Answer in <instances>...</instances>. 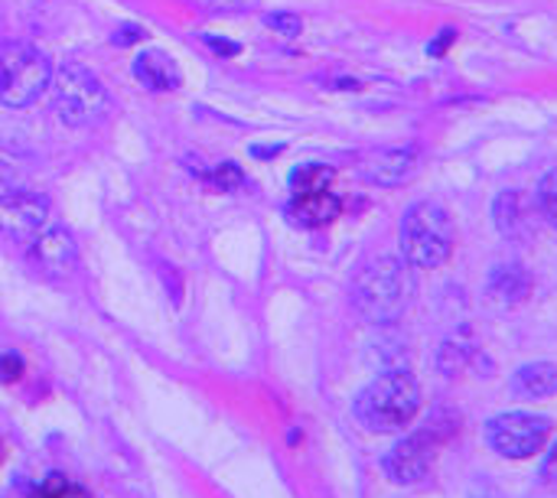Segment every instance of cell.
<instances>
[{
  "instance_id": "obj_21",
  "label": "cell",
  "mask_w": 557,
  "mask_h": 498,
  "mask_svg": "<svg viewBox=\"0 0 557 498\" xmlns=\"http://www.w3.org/2000/svg\"><path fill=\"white\" fill-rule=\"evenodd\" d=\"M222 189H235V186H242V170L235 166V163H222L219 170H215V176H212Z\"/></svg>"
},
{
  "instance_id": "obj_10",
  "label": "cell",
  "mask_w": 557,
  "mask_h": 498,
  "mask_svg": "<svg viewBox=\"0 0 557 498\" xmlns=\"http://www.w3.org/2000/svg\"><path fill=\"white\" fill-rule=\"evenodd\" d=\"M418 166H421V153L414 147H388L366 157L362 176L375 186H401L418 173Z\"/></svg>"
},
{
  "instance_id": "obj_3",
  "label": "cell",
  "mask_w": 557,
  "mask_h": 498,
  "mask_svg": "<svg viewBox=\"0 0 557 498\" xmlns=\"http://www.w3.org/2000/svg\"><path fill=\"white\" fill-rule=\"evenodd\" d=\"M401 248L414 267H441L454 254V222L444 206L418 202L405 212Z\"/></svg>"
},
{
  "instance_id": "obj_19",
  "label": "cell",
  "mask_w": 557,
  "mask_h": 498,
  "mask_svg": "<svg viewBox=\"0 0 557 498\" xmlns=\"http://www.w3.org/2000/svg\"><path fill=\"white\" fill-rule=\"evenodd\" d=\"M193 3L209 13H245L255 7V0H193Z\"/></svg>"
},
{
  "instance_id": "obj_13",
  "label": "cell",
  "mask_w": 557,
  "mask_h": 498,
  "mask_svg": "<svg viewBox=\"0 0 557 498\" xmlns=\"http://www.w3.org/2000/svg\"><path fill=\"white\" fill-rule=\"evenodd\" d=\"M134 78H137L140 85L153 88V91H173V88L180 85L183 75H180L176 62H173L166 52L147 49V52H140V55L134 59Z\"/></svg>"
},
{
  "instance_id": "obj_20",
  "label": "cell",
  "mask_w": 557,
  "mask_h": 498,
  "mask_svg": "<svg viewBox=\"0 0 557 498\" xmlns=\"http://www.w3.org/2000/svg\"><path fill=\"white\" fill-rule=\"evenodd\" d=\"M23 375V359L13 352H0V382H16Z\"/></svg>"
},
{
  "instance_id": "obj_17",
  "label": "cell",
  "mask_w": 557,
  "mask_h": 498,
  "mask_svg": "<svg viewBox=\"0 0 557 498\" xmlns=\"http://www.w3.org/2000/svg\"><path fill=\"white\" fill-rule=\"evenodd\" d=\"M539 209L545 212V219L557 228V170H552L542 186H539Z\"/></svg>"
},
{
  "instance_id": "obj_14",
  "label": "cell",
  "mask_w": 557,
  "mask_h": 498,
  "mask_svg": "<svg viewBox=\"0 0 557 498\" xmlns=\"http://www.w3.org/2000/svg\"><path fill=\"white\" fill-rule=\"evenodd\" d=\"M532 294V277L522 264H499L490 274V297L503 307H516Z\"/></svg>"
},
{
  "instance_id": "obj_7",
  "label": "cell",
  "mask_w": 557,
  "mask_h": 498,
  "mask_svg": "<svg viewBox=\"0 0 557 498\" xmlns=\"http://www.w3.org/2000/svg\"><path fill=\"white\" fill-rule=\"evenodd\" d=\"M548 437H552V421L542 414L512 411V414H499L486 424L490 447L506 460H532L535 453H542Z\"/></svg>"
},
{
  "instance_id": "obj_5",
  "label": "cell",
  "mask_w": 557,
  "mask_h": 498,
  "mask_svg": "<svg viewBox=\"0 0 557 498\" xmlns=\"http://www.w3.org/2000/svg\"><path fill=\"white\" fill-rule=\"evenodd\" d=\"M333 183V170L323 163H304L294 170L290 176V202H287V215L304 225V228H323L330 225L343 202L339 196L330 189Z\"/></svg>"
},
{
  "instance_id": "obj_16",
  "label": "cell",
  "mask_w": 557,
  "mask_h": 498,
  "mask_svg": "<svg viewBox=\"0 0 557 498\" xmlns=\"http://www.w3.org/2000/svg\"><path fill=\"white\" fill-rule=\"evenodd\" d=\"M33 498H91V496H88V489H82V486H78V483H72L69 476H62V473H49V476L36 486Z\"/></svg>"
},
{
  "instance_id": "obj_18",
  "label": "cell",
  "mask_w": 557,
  "mask_h": 498,
  "mask_svg": "<svg viewBox=\"0 0 557 498\" xmlns=\"http://www.w3.org/2000/svg\"><path fill=\"white\" fill-rule=\"evenodd\" d=\"M264 23H268L271 29H277L281 36H300V29H304L300 16H297V13H287V10H274V13H268V16H264Z\"/></svg>"
},
{
  "instance_id": "obj_9",
  "label": "cell",
  "mask_w": 557,
  "mask_h": 498,
  "mask_svg": "<svg viewBox=\"0 0 557 498\" xmlns=\"http://www.w3.org/2000/svg\"><path fill=\"white\" fill-rule=\"evenodd\" d=\"M49 228V199L26 189L0 196V235L16 245H33Z\"/></svg>"
},
{
  "instance_id": "obj_25",
  "label": "cell",
  "mask_w": 557,
  "mask_h": 498,
  "mask_svg": "<svg viewBox=\"0 0 557 498\" xmlns=\"http://www.w3.org/2000/svg\"><path fill=\"white\" fill-rule=\"evenodd\" d=\"M206 46L215 49L219 55H235V52H238V42H225V39H219V36H206Z\"/></svg>"
},
{
  "instance_id": "obj_15",
  "label": "cell",
  "mask_w": 557,
  "mask_h": 498,
  "mask_svg": "<svg viewBox=\"0 0 557 498\" xmlns=\"http://www.w3.org/2000/svg\"><path fill=\"white\" fill-rule=\"evenodd\" d=\"M512 391L519 398H552V395H557V365H552V362L522 365L512 375Z\"/></svg>"
},
{
  "instance_id": "obj_11",
  "label": "cell",
  "mask_w": 557,
  "mask_h": 498,
  "mask_svg": "<svg viewBox=\"0 0 557 498\" xmlns=\"http://www.w3.org/2000/svg\"><path fill=\"white\" fill-rule=\"evenodd\" d=\"M493 219L503 238L509 241H529L535 235V219H532V199L522 189H506L499 192L493 206Z\"/></svg>"
},
{
  "instance_id": "obj_1",
  "label": "cell",
  "mask_w": 557,
  "mask_h": 498,
  "mask_svg": "<svg viewBox=\"0 0 557 498\" xmlns=\"http://www.w3.org/2000/svg\"><path fill=\"white\" fill-rule=\"evenodd\" d=\"M418 408H421V388L414 375L385 372L359 391L352 414L372 434H395L414 421Z\"/></svg>"
},
{
  "instance_id": "obj_12",
  "label": "cell",
  "mask_w": 557,
  "mask_h": 498,
  "mask_svg": "<svg viewBox=\"0 0 557 498\" xmlns=\"http://www.w3.org/2000/svg\"><path fill=\"white\" fill-rule=\"evenodd\" d=\"M33 251L49 277H69L78 267V248L72 245V235L65 228H46L33 241Z\"/></svg>"
},
{
  "instance_id": "obj_4",
  "label": "cell",
  "mask_w": 557,
  "mask_h": 498,
  "mask_svg": "<svg viewBox=\"0 0 557 498\" xmlns=\"http://www.w3.org/2000/svg\"><path fill=\"white\" fill-rule=\"evenodd\" d=\"M52 82L49 59L29 42L0 46V104L26 108L33 104Z\"/></svg>"
},
{
  "instance_id": "obj_24",
  "label": "cell",
  "mask_w": 557,
  "mask_h": 498,
  "mask_svg": "<svg viewBox=\"0 0 557 498\" xmlns=\"http://www.w3.org/2000/svg\"><path fill=\"white\" fill-rule=\"evenodd\" d=\"M137 39H144V29L140 26H121L117 36H114L117 46H127V42H137Z\"/></svg>"
},
{
  "instance_id": "obj_8",
  "label": "cell",
  "mask_w": 557,
  "mask_h": 498,
  "mask_svg": "<svg viewBox=\"0 0 557 498\" xmlns=\"http://www.w3.org/2000/svg\"><path fill=\"white\" fill-rule=\"evenodd\" d=\"M444 440H447V434L441 431V424H428L418 434H411L401 444H395L382 466L392 476V483H398V486L421 483L431 473L434 457H437V450H441Z\"/></svg>"
},
{
  "instance_id": "obj_26",
  "label": "cell",
  "mask_w": 557,
  "mask_h": 498,
  "mask_svg": "<svg viewBox=\"0 0 557 498\" xmlns=\"http://www.w3.org/2000/svg\"><path fill=\"white\" fill-rule=\"evenodd\" d=\"M10 189H16V176H13V170L0 160V196L10 192Z\"/></svg>"
},
{
  "instance_id": "obj_6",
  "label": "cell",
  "mask_w": 557,
  "mask_h": 498,
  "mask_svg": "<svg viewBox=\"0 0 557 498\" xmlns=\"http://www.w3.org/2000/svg\"><path fill=\"white\" fill-rule=\"evenodd\" d=\"M52 98H55V108L69 127H95L108 111L104 88L98 85V78L88 69H82L75 62H65L55 72Z\"/></svg>"
},
{
  "instance_id": "obj_23",
  "label": "cell",
  "mask_w": 557,
  "mask_h": 498,
  "mask_svg": "<svg viewBox=\"0 0 557 498\" xmlns=\"http://www.w3.org/2000/svg\"><path fill=\"white\" fill-rule=\"evenodd\" d=\"M454 39H457V33H454V29H441V36H437V39H434V42H431V49H428V52H431V55H437V59H441V55H444V52H447V46H450V42H454Z\"/></svg>"
},
{
  "instance_id": "obj_22",
  "label": "cell",
  "mask_w": 557,
  "mask_h": 498,
  "mask_svg": "<svg viewBox=\"0 0 557 498\" xmlns=\"http://www.w3.org/2000/svg\"><path fill=\"white\" fill-rule=\"evenodd\" d=\"M542 483H545V486H557V440L555 447L548 450L545 463H542Z\"/></svg>"
},
{
  "instance_id": "obj_2",
  "label": "cell",
  "mask_w": 557,
  "mask_h": 498,
  "mask_svg": "<svg viewBox=\"0 0 557 498\" xmlns=\"http://www.w3.org/2000/svg\"><path fill=\"white\" fill-rule=\"evenodd\" d=\"M408 274L405 264L392 254L369 261L352 281V303L369 323H395L408 307Z\"/></svg>"
}]
</instances>
